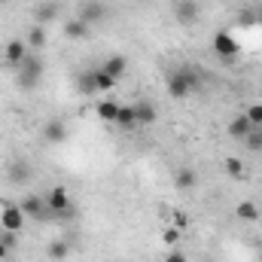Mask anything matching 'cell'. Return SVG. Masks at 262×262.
I'll use <instances>...</instances> for the list:
<instances>
[{"mask_svg":"<svg viewBox=\"0 0 262 262\" xmlns=\"http://www.w3.org/2000/svg\"><path fill=\"white\" fill-rule=\"evenodd\" d=\"M195 85H198V73L189 70V67H180V70H174V73L168 76V92H171V98H186Z\"/></svg>","mask_w":262,"mask_h":262,"instance_id":"obj_1","label":"cell"},{"mask_svg":"<svg viewBox=\"0 0 262 262\" xmlns=\"http://www.w3.org/2000/svg\"><path fill=\"white\" fill-rule=\"evenodd\" d=\"M40 79H43V58L34 52V55L25 58V64L18 67V82H21L25 89H34Z\"/></svg>","mask_w":262,"mask_h":262,"instance_id":"obj_2","label":"cell"},{"mask_svg":"<svg viewBox=\"0 0 262 262\" xmlns=\"http://www.w3.org/2000/svg\"><path fill=\"white\" fill-rule=\"evenodd\" d=\"M25 216H28V213H25L18 204H6V207H3V213H0V223H3V229H6V232H12V235H15V232H21V229H25Z\"/></svg>","mask_w":262,"mask_h":262,"instance_id":"obj_3","label":"cell"},{"mask_svg":"<svg viewBox=\"0 0 262 262\" xmlns=\"http://www.w3.org/2000/svg\"><path fill=\"white\" fill-rule=\"evenodd\" d=\"M213 52L223 55V58L238 55V43H235V37H232L229 31H216V34H213Z\"/></svg>","mask_w":262,"mask_h":262,"instance_id":"obj_4","label":"cell"},{"mask_svg":"<svg viewBox=\"0 0 262 262\" xmlns=\"http://www.w3.org/2000/svg\"><path fill=\"white\" fill-rule=\"evenodd\" d=\"M3 55H6V64L9 67H21L25 64V58H28V43H21V40H9Z\"/></svg>","mask_w":262,"mask_h":262,"instance_id":"obj_5","label":"cell"},{"mask_svg":"<svg viewBox=\"0 0 262 262\" xmlns=\"http://www.w3.org/2000/svg\"><path fill=\"white\" fill-rule=\"evenodd\" d=\"M46 210H52V213H64V210H70V195H67L64 186H55V189L49 192V198H46Z\"/></svg>","mask_w":262,"mask_h":262,"instance_id":"obj_6","label":"cell"},{"mask_svg":"<svg viewBox=\"0 0 262 262\" xmlns=\"http://www.w3.org/2000/svg\"><path fill=\"white\" fill-rule=\"evenodd\" d=\"M174 15H177V21H180V25H192V21L198 18V3H195V0H177Z\"/></svg>","mask_w":262,"mask_h":262,"instance_id":"obj_7","label":"cell"},{"mask_svg":"<svg viewBox=\"0 0 262 262\" xmlns=\"http://www.w3.org/2000/svg\"><path fill=\"white\" fill-rule=\"evenodd\" d=\"M6 174H9L12 183H28V180H31V165H28L25 159H12L9 168H6Z\"/></svg>","mask_w":262,"mask_h":262,"instance_id":"obj_8","label":"cell"},{"mask_svg":"<svg viewBox=\"0 0 262 262\" xmlns=\"http://www.w3.org/2000/svg\"><path fill=\"white\" fill-rule=\"evenodd\" d=\"M89 31H92V25H89V21H82L79 15H76V18H70V21L64 25V37H67V40H85V37H89Z\"/></svg>","mask_w":262,"mask_h":262,"instance_id":"obj_9","label":"cell"},{"mask_svg":"<svg viewBox=\"0 0 262 262\" xmlns=\"http://www.w3.org/2000/svg\"><path fill=\"white\" fill-rule=\"evenodd\" d=\"M43 137H46L49 143H61V140L67 137V125L61 122V119H49L46 128H43Z\"/></svg>","mask_w":262,"mask_h":262,"instance_id":"obj_10","label":"cell"},{"mask_svg":"<svg viewBox=\"0 0 262 262\" xmlns=\"http://www.w3.org/2000/svg\"><path fill=\"white\" fill-rule=\"evenodd\" d=\"M253 131V125H250V119L241 113V116H235L232 122H229V137H235V140H244L247 134Z\"/></svg>","mask_w":262,"mask_h":262,"instance_id":"obj_11","label":"cell"},{"mask_svg":"<svg viewBox=\"0 0 262 262\" xmlns=\"http://www.w3.org/2000/svg\"><path fill=\"white\" fill-rule=\"evenodd\" d=\"M119 107H122V104H116V101H101V104L95 107V113H98V119H101V122H116Z\"/></svg>","mask_w":262,"mask_h":262,"instance_id":"obj_12","label":"cell"},{"mask_svg":"<svg viewBox=\"0 0 262 262\" xmlns=\"http://www.w3.org/2000/svg\"><path fill=\"white\" fill-rule=\"evenodd\" d=\"M18 207H21L28 216H40V213L46 210V201H43L40 195H28L25 201H21V204H18Z\"/></svg>","mask_w":262,"mask_h":262,"instance_id":"obj_13","label":"cell"},{"mask_svg":"<svg viewBox=\"0 0 262 262\" xmlns=\"http://www.w3.org/2000/svg\"><path fill=\"white\" fill-rule=\"evenodd\" d=\"M116 125L122 131H131L134 125H137V113H134V107H119V116H116Z\"/></svg>","mask_w":262,"mask_h":262,"instance_id":"obj_14","label":"cell"},{"mask_svg":"<svg viewBox=\"0 0 262 262\" xmlns=\"http://www.w3.org/2000/svg\"><path fill=\"white\" fill-rule=\"evenodd\" d=\"M28 46H31L34 52H40V49L46 46V28H43V25H34V28L28 31Z\"/></svg>","mask_w":262,"mask_h":262,"instance_id":"obj_15","label":"cell"},{"mask_svg":"<svg viewBox=\"0 0 262 262\" xmlns=\"http://www.w3.org/2000/svg\"><path fill=\"white\" fill-rule=\"evenodd\" d=\"M134 113H137V125H152L156 122V107L152 104H134Z\"/></svg>","mask_w":262,"mask_h":262,"instance_id":"obj_16","label":"cell"},{"mask_svg":"<svg viewBox=\"0 0 262 262\" xmlns=\"http://www.w3.org/2000/svg\"><path fill=\"white\" fill-rule=\"evenodd\" d=\"M125 67H128V61H125L122 55H110V58L104 61V70H107V73H110L113 79H119V76L125 73Z\"/></svg>","mask_w":262,"mask_h":262,"instance_id":"obj_17","label":"cell"},{"mask_svg":"<svg viewBox=\"0 0 262 262\" xmlns=\"http://www.w3.org/2000/svg\"><path fill=\"white\" fill-rule=\"evenodd\" d=\"M79 18H82V21H89V25H95V21H101V18H104V6H101V3H85V6H82V12H79Z\"/></svg>","mask_w":262,"mask_h":262,"instance_id":"obj_18","label":"cell"},{"mask_svg":"<svg viewBox=\"0 0 262 262\" xmlns=\"http://www.w3.org/2000/svg\"><path fill=\"white\" fill-rule=\"evenodd\" d=\"M235 213H238V220H247V223H253V220L259 216V207H256L253 201H238Z\"/></svg>","mask_w":262,"mask_h":262,"instance_id":"obj_19","label":"cell"},{"mask_svg":"<svg viewBox=\"0 0 262 262\" xmlns=\"http://www.w3.org/2000/svg\"><path fill=\"white\" fill-rule=\"evenodd\" d=\"M95 73H98V70H85V73H79V92H82V95H92V92H98Z\"/></svg>","mask_w":262,"mask_h":262,"instance_id":"obj_20","label":"cell"},{"mask_svg":"<svg viewBox=\"0 0 262 262\" xmlns=\"http://www.w3.org/2000/svg\"><path fill=\"white\" fill-rule=\"evenodd\" d=\"M174 183H177L180 189H192V186H195V171H189V168H180V171L174 174Z\"/></svg>","mask_w":262,"mask_h":262,"instance_id":"obj_21","label":"cell"},{"mask_svg":"<svg viewBox=\"0 0 262 262\" xmlns=\"http://www.w3.org/2000/svg\"><path fill=\"white\" fill-rule=\"evenodd\" d=\"M70 256V244L67 241H52L49 244V259H55V262H61Z\"/></svg>","mask_w":262,"mask_h":262,"instance_id":"obj_22","label":"cell"},{"mask_svg":"<svg viewBox=\"0 0 262 262\" xmlns=\"http://www.w3.org/2000/svg\"><path fill=\"white\" fill-rule=\"evenodd\" d=\"M95 82H98V92H110V89L116 85V79H113V76H110V73H107L104 67H101V70L95 73Z\"/></svg>","mask_w":262,"mask_h":262,"instance_id":"obj_23","label":"cell"},{"mask_svg":"<svg viewBox=\"0 0 262 262\" xmlns=\"http://www.w3.org/2000/svg\"><path fill=\"white\" fill-rule=\"evenodd\" d=\"M247 119H250V125L253 128H262V104H253V107H247V113H244Z\"/></svg>","mask_w":262,"mask_h":262,"instance_id":"obj_24","label":"cell"},{"mask_svg":"<svg viewBox=\"0 0 262 262\" xmlns=\"http://www.w3.org/2000/svg\"><path fill=\"white\" fill-rule=\"evenodd\" d=\"M226 174H229V177H241V174H244V165H241L238 159H226Z\"/></svg>","mask_w":262,"mask_h":262,"instance_id":"obj_25","label":"cell"},{"mask_svg":"<svg viewBox=\"0 0 262 262\" xmlns=\"http://www.w3.org/2000/svg\"><path fill=\"white\" fill-rule=\"evenodd\" d=\"M9 250H12V232H3V238H0V262L9 256Z\"/></svg>","mask_w":262,"mask_h":262,"instance_id":"obj_26","label":"cell"},{"mask_svg":"<svg viewBox=\"0 0 262 262\" xmlns=\"http://www.w3.org/2000/svg\"><path fill=\"white\" fill-rule=\"evenodd\" d=\"M244 140H247V146H250V149H262V128H253Z\"/></svg>","mask_w":262,"mask_h":262,"instance_id":"obj_27","label":"cell"},{"mask_svg":"<svg viewBox=\"0 0 262 262\" xmlns=\"http://www.w3.org/2000/svg\"><path fill=\"white\" fill-rule=\"evenodd\" d=\"M162 241H165V244H171V247H174V244H177V241H180V229H177V226H171V229H165V235H162Z\"/></svg>","mask_w":262,"mask_h":262,"instance_id":"obj_28","label":"cell"},{"mask_svg":"<svg viewBox=\"0 0 262 262\" xmlns=\"http://www.w3.org/2000/svg\"><path fill=\"white\" fill-rule=\"evenodd\" d=\"M165 262H186V253H180V250H171V253L165 256Z\"/></svg>","mask_w":262,"mask_h":262,"instance_id":"obj_29","label":"cell"},{"mask_svg":"<svg viewBox=\"0 0 262 262\" xmlns=\"http://www.w3.org/2000/svg\"><path fill=\"white\" fill-rule=\"evenodd\" d=\"M52 9H55V6H43V9H40V18H43V21L52 18Z\"/></svg>","mask_w":262,"mask_h":262,"instance_id":"obj_30","label":"cell"},{"mask_svg":"<svg viewBox=\"0 0 262 262\" xmlns=\"http://www.w3.org/2000/svg\"><path fill=\"white\" fill-rule=\"evenodd\" d=\"M3 232H6V229H3V223H0V238H3Z\"/></svg>","mask_w":262,"mask_h":262,"instance_id":"obj_31","label":"cell"},{"mask_svg":"<svg viewBox=\"0 0 262 262\" xmlns=\"http://www.w3.org/2000/svg\"><path fill=\"white\" fill-rule=\"evenodd\" d=\"M0 3H9V0H0Z\"/></svg>","mask_w":262,"mask_h":262,"instance_id":"obj_32","label":"cell"}]
</instances>
